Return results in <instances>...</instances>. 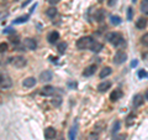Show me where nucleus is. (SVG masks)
I'll use <instances>...</instances> for the list:
<instances>
[{"label":"nucleus","instance_id":"nucleus-14","mask_svg":"<svg viewBox=\"0 0 148 140\" xmlns=\"http://www.w3.org/2000/svg\"><path fill=\"white\" fill-rule=\"evenodd\" d=\"M132 104H133V107H136V108L141 107L143 104V96L142 94H136L135 97H133Z\"/></svg>","mask_w":148,"mask_h":140},{"label":"nucleus","instance_id":"nucleus-16","mask_svg":"<svg viewBox=\"0 0 148 140\" xmlns=\"http://www.w3.org/2000/svg\"><path fill=\"white\" fill-rule=\"evenodd\" d=\"M22 85H24V87H26V88L35 87V86H36V78H34V77H29V78H26L25 81L22 82Z\"/></svg>","mask_w":148,"mask_h":140},{"label":"nucleus","instance_id":"nucleus-24","mask_svg":"<svg viewBox=\"0 0 148 140\" xmlns=\"http://www.w3.org/2000/svg\"><path fill=\"white\" fill-rule=\"evenodd\" d=\"M77 132H78V127L77 125H74V127L69 130V140H75V138H77Z\"/></svg>","mask_w":148,"mask_h":140},{"label":"nucleus","instance_id":"nucleus-25","mask_svg":"<svg viewBox=\"0 0 148 140\" xmlns=\"http://www.w3.org/2000/svg\"><path fill=\"white\" fill-rule=\"evenodd\" d=\"M46 15H47L48 17H51V19H53L56 15H57V9H56V8L47 9V10H46Z\"/></svg>","mask_w":148,"mask_h":140},{"label":"nucleus","instance_id":"nucleus-28","mask_svg":"<svg viewBox=\"0 0 148 140\" xmlns=\"http://www.w3.org/2000/svg\"><path fill=\"white\" fill-rule=\"evenodd\" d=\"M104 127H105V124H104V123H98V124H96L95 127H94V132H96V133H100L101 130L104 129Z\"/></svg>","mask_w":148,"mask_h":140},{"label":"nucleus","instance_id":"nucleus-38","mask_svg":"<svg viewBox=\"0 0 148 140\" xmlns=\"http://www.w3.org/2000/svg\"><path fill=\"white\" fill-rule=\"evenodd\" d=\"M68 85L71 86V87H77V83H75V82H74V83H73V82H69Z\"/></svg>","mask_w":148,"mask_h":140},{"label":"nucleus","instance_id":"nucleus-9","mask_svg":"<svg viewBox=\"0 0 148 140\" xmlns=\"http://www.w3.org/2000/svg\"><path fill=\"white\" fill-rule=\"evenodd\" d=\"M95 71H96V66L95 64H90V66H88L84 71H83V76L84 77H90V76H92V74L95 73Z\"/></svg>","mask_w":148,"mask_h":140},{"label":"nucleus","instance_id":"nucleus-46","mask_svg":"<svg viewBox=\"0 0 148 140\" xmlns=\"http://www.w3.org/2000/svg\"><path fill=\"white\" fill-rule=\"evenodd\" d=\"M15 1H16V0H15Z\"/></svg>","mask_w":148,"mask_h":140},{"label":"nucleus","instance_id":"nucleus-40","mask_svg":"<svg viewBox=\"0 0 148 140\" xmlns=\"http://www.w3.org/2000/svg\"><path fill=\"white\" fill-rule=\"evenodd\" d=\"M131 66H132V67H136V66H137V61H133V62L131 63Z\"/></svg>","mask_w":148,"mask_h":140},{"label":"nucleus","instance_id":"nucleus-13","mask_svg":"<svg viewBox=\"0 0 148 140\" xmlns=\"http://www.w3.org/2000/svg\"><path fill=\"white\" fill-rule=\"evenodd\" d=\"M52 77H53V74L51 71H45V72H42L40 74V79L42 82H49L51 79H52Z\"/></svg>","mask_w":148,"mask_h":140},{"label":"nucleus","instance_id":"nucleus-20","mask_svg":"<svg viewBox=\"0 0 148 140\" xmlns=\"http://www.w3.org/2000/svg\"><path fill=\"white\" fill-rule=\"evenodd\" d=\"M29 17H30L29 14H27V15H24V16L17 17L16 20H14V25H17V24H24V22H26L27 20H29Z\"/></svg>","mask_w":148,"mask_h":140},{"label":"nucleus","instance_id":"nucleus-19","mask_svg":"<svg viewBox=\"0 0 148 140\" xmlns=\"http://www.w3.org/2000/svg\"><path fill=\"white\" fill-rule=\"evenodd\" d=\"M103 44H100V42H98V41H94V44L91 45V47H90V50L92 51V52H100L101 50H103Z\"/></svg>","mask_w":148,"mask_h":140},{"label":"nucleus","instance_id":"nucleus-2","mask_svg":"<svg viewBox=\"0 0 148 140\" xmlns=\"http://www.w3.org/2000/svg\"><path fill=\"white\" fill-rule=\"evenodd\" d=\"M92 44H94V40H92V37L84 36V37H80V39L77 41V47L79 49V50H88V49L90 50Z\"/></svg>","mask_w":148,"mask_h":140},{"label":"nucleus","instance_id":"nucleus-29","mask_svg":"<svg viewBox=\"0 0 148 140\" xmlns=\"http://www.w3.org/2000/svg\"><path fill=\"white\" fill-rule=\"evenodd\" d=\"M120 128H121V123H120V122H115L114 127H112V134H116L120 130Z\"/></svg>","mask_w":148,"mask_h":140},{"label":"nucleus","instance_id":"nucleus-31","mask_svg":"<svg viewBox=\"0 0 148 140\" xmlns=\"http://www.w3.org/2000/svg\"><path fill=\"white\" fill-rule=\"evenodd\" d=\"M98 139H99V133H96V132L90 133V135H89V140H98Z\"/></svg>","mask_w":148,"mask_h":140},{"label":"nucleus","instance_id":"nucleus-10","mask_svg":"<svg viewBox=\"0 0 148 140\" xmlns=\"http://www.w3.org/2000/svg\"><path fill=\"white\" fill-rule=\"evenodd\" d=\"M47 40H48L49 44H56V42H57V41L59 40V34H58L57 31L49 32L48 36H47Z\"/></svg>","mask_w":148,"mask_h":140},{"label":"nucleus","instance_id":"nucleus-39","mask_svg":"<svg viewBox=\"0 0 148 140\" xmlns=\"http://www.w3.org/2000/svg\"><path fill=\"white\" fill-rule=\"evenodd\" d=\"M9 32H11V29L9 27V29H6V30H4V34H9Z\"/></svg>","mask_w":148,"mask_h":140},{"label":"nucleus","instance_id":"nucleus-22","mask_svg":"<svg viewBox=\"0 0 148 140\" xmlns=\"http://www.w3.org/2000/svg\"><path fill=\"white\" fill-rule=\"evenodd\" d=\"M111 72H112V69H111L110 67H104L103 69H101V72H100V78H105V77L110 76Z\"/></svg>","mask_w":148,"mask_h":140},{"label":"nucleus","instance_id":"nucleus-1","mask_svg":"<svg viewBox=\"0 0 148 140\" xmlns=\"http://www.w3.org/2000/svg\"><path fill=\"white\" fill-rule=\"evenodd\" d=\"M106 40L112 46H115V47H119V46H121L123 44V37L119 32H110V34L106 35Z\"/></svg>","mask_w":148,"mask_h":140},{"label":"nucleus","instance_id":"nucleus-44","mask_svg":"<svg viewBox=\"0 0 148 140\" xmlns=\"http://www.w3.org/2000/svg\"><path fill=\"white\" fill-rule=\"evenodd\" d=\"M132 1H133V3H136V1H137V0H132Z\"/></svg>","mask_w":148,"mask_h":140},{"label":"nucleus","instance_id":"nucleus-8","mask_svg":"<svg viewBox=\"0 0 148 140\" xmlns=\"http://www.w3.org/2000/svg\"><path fill=\"white\" fill-rule=\"evenodd\" d=\"M56 129L54 128H52V127H48L47 129L45 130V138L47 139V140H53L54 139V137H56Z\"/></svg>","mask_w":148,"mask_h":140},{"label":"nucleus","instance_id":"nucleus-11","mask_svg":"<svg viewBox=\"0 0 148 140\" xmlns=\"http://www.w3.org/2000/svg\"><path fill=\"white\" fill-rule=\"evenodd\" d=\"M121 97H122V91L117 88V89H114L112 93L110 94V99H111V102H116V100H119Z\"/></svg>","mask_w":148,"mask_h":140},{"label":"nucleus","instance_id":"nucleus-30","mask_svg":"<svg viewBox=\"0 0 148 140\" xmlns=\"http://www.w3.org/2000/svg\"><path fill=\"white\" fill-rule=\"evenodd\" d=\"M141 44L143 46H148V34H145L141 37Z\"/></svg>","mask_w":148,"mask_h":140},{"label":"nucleus","instance_id":"nucleus-37","mask_svg":"<svg viewBox=\"0 0 148 140\" xmlns=\"http://www.w3.org/2000/svg\"><path fill=\"white\" fill-rule=\"evenodd\" d=\"M115 3H116V0H109V6H112V5H115Z\"/></svg>","mask_w":148,"mask_h":140},{"label":"nucleus","instance_id":"nucleus-33","mask_svg":"<svg viewBox=\"0 0 148 140\" xmlns=\"http://www.w3.org/2000/svg\"><path fill=\"white\" fill-rule=\"evenodd\" d=\"M126 139V135L125 134H120V135H115L112 140H125Z\"/></svg>","mask_w":148,"mask_h":140},{"label":"nucleus","instance_id":"nucleus-27","mask_svg":"<svg viewBox=\"0 0 148 140\" xmlns=\"http://www.w3.org/2000/svg\"><path fill=\"white\" fill-rule=\"evenodd\" d=\"M61 103H62V97H59V96L54 97L53 99H52V104L54 107H59V105H61Z\"/></svg>","mask_w":148,"mask_h":140},{"label":"nucleus","instance_id":"nucleus-23","mask_svg":"<svg viewBox=\"0 0 148 140\" xmlns=\"http://www.w3.org/2000/svg\"><path fill=\"white\" fill-rule=\"evenodd\" d=\"M67 47H68L67 42H64V41H62V42H59V44H58V46H57V50H58V52H59V53L63 55L64 52H66Z\"/></svg>","mask_w":148,"mask_h":140},{"label":"nucleus","instance_id":"nucleus-17","mask_svg":"<svg viewBox=\"0 0 148 140\" xmlns=\"http://www.w3.org/2000/svg\"><path fill=\"white\" fill-rule=\"evenodd\" d=\"M147 22H148V20L146 17H140L138 20L136 21V27L137 29H145V27L147 26Z\"/></svg>","mask_w":148,"mask_h":140},{"label":"nucleus","instance_id":"nucleus-34","mask_svg":"<svg viewBox=\"0 0 148 140\" xmlns=\"http://www.w3.org/2000/svg\"><path fill=\"white\" fill-rule=\"evenodd\" d=\"M132 14H133L132 8H128L127 9V19H128V20H132Z\"/></svg>","mask_w":148,"mask_h":140},{"label":"nucleus","instance_id":"nucleus-41","mask_svg":"<svg viewBox=\"0 0 148 140\" xmlns=\"http://www.w3.org/2000/svg\"><path fill=\"white\" fill-rule=\"evenodd\" d=\"M145 97H146V99L148 100V89L146 91V93H145Z\"/></svg>","mask_w":148,"mask_h":140},{"label":"nucleus","instance_id":"nucleus-32","mask_svg":"<svg viewBox=\"0 0 148 140\" xmlns=\"http://www.w3.org/2000/svg\"><path fill=\"white\" fill-rule=\"evenodd\" d=\"M0 49H1V53H4V52H6V51H8L9 46L5 42H1V45H0Z\"/></svg>","mask_w":148,"mask_h":140},{"label":"nucleus","instance_id":"nucleus-21","mask_svg":"<svg viewBox=\"0 0 148 140\" xmlns=\"http://www.w3.org/2000/svg\"><path fill=\"white\" fill-rule=\"evenodd\" d=\"M110 22H111V24H112L114 26H117V25L121 24V17L117 16V15H111Z\"/></svg>","mask_w":148,"mask_h":140},{"label":"nucleus","instance_id":"nucleus-12","mask_svg":"<svg viewBox=\"0 0 148 140\" xmlns=\"http://www.w3.org/2000/svg\"><path fill=\"white\" fill-rule=\"evenodd\" d=\"M104 17H105V11L103 10V9H98V10L94 12V20H95L96 22L103 21Z\"/></svg>","mask_w":148,"mask_h":140},{"label":"nucleus","instance_id":"nucleus-7","mask_svg":"<svg viewBox=\"0 0 148 140\" xmlns=\"http://www.w3.org/2000/svg\"><path fill=\"white\" fill-rule=\"evenodd\" d=\"M40 93H41V96L49 97V96H52L54 93V87H52V86H45V87L41 88Z\"/></svg>","mask_w":148,"mask_h":140},{"label":"nucleus","instance_id":"nucleus-5","mask_svg":"<svg viewBox=\"0 0 148 140\" xmlns=\"http://www.w3.org/2000/svg\"><path fill=\"white\" fill-rule=\"evenodd\" d=\"M0 86H1V89H8L12 86V81L10 79V77L4 76L1 74V81H0Z\"/></svg>","mask_w":148,"mask_h":140},{"label":"nucleus","instance_id":"nucleus-4","mask_svg":"<svg viewBox=\"0 0 148 140\" xmlns=\"http://www.w3.org/2000/svg\"><path fill=\"white\" fill-rule=\"evenodd\" d=\"M126 60H127V55H126V52H123L121 50H119L116 55L114 56V63H116V64H121L126 61Z\"/></svg>","mask_w":148,"mask_h":140},{"label":"nucleus","instance_id":"nucleus-15","mask_svg":"<svg viewBox=\"0 0 148 140\" xmlns=\"http://www.w3.org/2000/svg\"><path fill=\"white\" fill-rule=\"evenodd\" d=\"M110 87H111V82H109V81L101 82L100 85L98 86V91H99L100 93H104V92H106L108 89H110Z\"/></svg>","mask_w":148,"mask_h":140},{"label":"nucleus","instance_id":"nucleus-36","mask_svg":"<svg viewBox=\"0 0 148 140\" xmlns=\"http://www.w3.org/2000/svg\"><path fill=\"white\" fill-rule=\"evenodd\" d=\"M58 1H59V0H48V3L51 4V5H56Z\"/></svg>","mask_w":148,"mask_h":140},{"label":"nucleus","instance_id":"nucleus-18","mask_svg":"<svg viewBox=\"0 0 148 140\" xmlns=\"http://www.w3.org/2000/svg\"><path fill=\"white\" fill-rule=\"evenodd\" d=\"M135 119H136V114L135 113H130L127 116H126V120H125V123H126L127 127H131L135 123Z\"/></svg>","mask_w":148,"mask_h":140},{"label":"nucleus","instance_id":"nucleus-43","mask_svg":"<svg viewBox=\"0 0 148 140\" xmlns=\"http://www.w3.org/2000/svg\"><path fill=\"white\" fill-rule=\"evenodd\" d=\"M98 1H99V3H104V0H98Z\"/></svg>","mask_w":148,"mask_h":140},{"label":"nucleus","instance_id":"nucleus-6","mask_svg":"<svg viewBox=\"0 0 148 140\" xmlns=\"http://www.w3.org/2000/svg\"><path fill=\"white\" fill-rule=\"evenodd\" d=\"M24 46L27 50H36L37 49V42H36V40L27 37V39H25V41H24Z\"/></svg>","mask_w":148,"mask_h":140},{"label":"nucleus","instance_id":"nucleus-26","mask_svg":"<svg viewBox=\"0 0 148 140\" xmlns=\"http://www.w3.org/2000/svg\"><path fill=\"white\" fill-rule=\"evenodd\" d=\"M141 11L148 15V0H142L141 3Z\"/></svg>","mask_w":148,"mask_h":140},{"label":"nucleus","instance_id":"nucleus-3","mask_svg":"<svg viewBox=\"0 0 148 140\" xmlns=\"http://www.w3.org/2000/svg\"><path fill=\"white\" fill-rule=\"evenodd\" d=\"M10 63L16 68H22L26 66V60L22 56H15V57L10 58Z\"/></svg>","mask_w":148,"mask_h":140},{"label":"nucleus","instance_id":"nucleus-42","mask_svg":"<svg viewBox=\"0 0 148 140\" xmlns=\"http://www.w3.org/2000/svg\"><path fill=\"white\" fill-rule=\"evenodd\" d=\"M30 1H31V0H27V1H25L24 4H22V6H25V5H27V4H29Z\"/></svg>","mask_w":148,"mask_h":140},{"label":"nucleus","instance_id":"nucleus-45","mask_svg":"<svg viewBox=\"0 0 148 140\" xmlns=\"http://www.w3.org/2000/svg\"><path fill=\"white\" fill-rule=\"evenodd\" d=\"M59 140H64V139H59Z\"/></svg>","mask_w":148,"mask_h":140},{"label":"nucleus","instance_id":"nucleus-35","mask_svg":"<svg viewBox=\"0 0 148 140\" xmlns=\"http://www.w3.org/2000/svg\"><path fill=\"white\" fill-rule=\"evenodd\" d=\"M146 76H147V72L143 71V69H141V71L138 72V77H140V78H143V77H146Z\"/></svg>","mask_w":148,"mask_h":140}]
</instances>
